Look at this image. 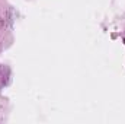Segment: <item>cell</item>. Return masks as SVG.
<instances>
[]
</instances>
